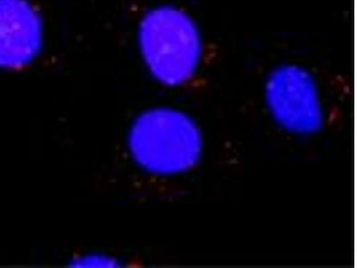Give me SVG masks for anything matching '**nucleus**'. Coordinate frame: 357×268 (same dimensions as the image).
<instances>
[{
	"instance_id": "obj_3",
	"label": "nucleus",
	"mask_w": 357,
	"mask_h": 268,
	"mask_svg": "<svg viewBox=\"0 0 357 268\" xmlns=\"http://www.w3.org/2000/svg\"><path fill=\"white\" fill-rule=\"evenodd\" d=\"M264 100L271 117L287 132L312 135L324 128L326 114L318 84L304 67L287 64L273 69Z\"/></svg>"
},
{
	"instance_id": "obj_4",
	"label": "nucleus",
	"mask_w": 357,
	"mask_h": 268,
	"mask_svg": "<svg viewBox=\"0 0 357 268\" xmlns=\"http://www.w3.org/2000/svg\"><path fill=\"white\" fill-rule=\"evenodd\" d=\"M41 21L26 0H0V66L26 65L39 52Z\"/></svg>"
},
{
	"instance_id": "obj_1",
	"label": "nucleus",
	"mask_w": 357,
	"mask_h": 268,
	"mask_svg": "<svg viewBox=\"0 0 357 268\" xmlns=\"http://www.w3.org/2000/svg\"><path fill=\"white\" fill-rule=\"evenodd\" d=\"M130 147L135 161L151 173L176 174L199 164L204 140L189 114L161 107L142 114L133 124Z\"/></svg>"
},
{
	"instance_id": "obj_2",
	"label": "nucleus",
	"mask_w": 357,
	"mask_h": 268,
	"mask_svg": "<svg viewBox=\"0 0 357 268\" xmlns=\"http://www.w3.org/2000/svg\"><path fill=\"white\" fill-rule=\"evenodd\" d=\"M143 57L162 84L178 86L195 75L202 57V43L195 22L173 6L149 13L139 28Z\"/></svg>"
}]
</instances>
